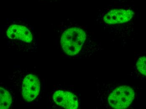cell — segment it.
I'll use <instances>...</instances> for the list:
<instances>
[{"label": "cell", "instance_id": "cell-1", "mask_svg": "<svg viewBox=\"0 0 146 109\" xmlns=\"http://www.w3.org/2000/svg\"><path fill=\"white\" fill-rule=\"evenodd\" d=\"M87 38L84 30L79 27H72L65 31L61 35L60 45L64 52L69 55L79 54Z\"/></svg>", "mask_w": 146, "mask_h": 109}, {"label": "cell", "instance_id": "cell-2", "mask_svg": "<svg viewBox=\"0 0 146 109\" xmlns=\"http://www.w3.org/2000/svg\"><path fill=\"white\" fill-rule=\"evenodd\" d=\"M134 97L135 92L132 88L127 86H121L110 94L108 103L113 108L125 109L130 105Z\"/></svg>", "mask_w": 146, "mask_h": 109}, {"label": "cell", "instance_id": "cell-3", "mask_svg": "<svg viewBox=\"0 0 146 109\" xmlns=\"http://www.w3.org/2000/svg\"><path fill=\"white\" fill-rule=\"evenodd\" d=\"M40 82L38 78L33 74H29L23 80L22 94L23 98L28 102L36 99L40 92Z\"/></svg>", "mask_w": 146, "mask_h": 109}, {"label": "cell", "instance_id": "cell-4", "mask_svg": "<svg viewBox=\"0 0 146 109\" xmlns=\"http://www.w3.org/2000/svg\"><path fill=\"white\" fill-rule=\"evenodd\" d=\"M6 35L11 40L29 44L33 40V36L28 28L25 26L12 24L6 31Z\"/></svg>", "mask_w": 146, "mask_h": 109}, {"label": "cell", "instance_id": "cell-5", "mask_svg": "<svg viewBox=\"0 0 146 109\" xmlns=\"http://www.w3.org/2000/svg\"><path fill=\"white\" fill-rule=\"evenodd\" d=\"M134 13L130 9H112L108 11L103 18L106 23L117 24L126 23L131 20Z\"/></svg>", "mask_w": 146, "mask_h": 109}, {"label": "cell", "instance_id": "cell-6", "mask_svg": "<svg viewBox=\"0 0 146 109\" xmlns=\"http://www.w3.org/2000/svg\"><path fill=\"white\" fill-rule=\"evenodd\" d=\"M55 103L66 109H75L78 107V100L74 94L67 91L58 90L53 95Z\"/></svg>", "mask_w": 146, "mask_h": 109}, {"label": "cell", "instance_id": "cell-7", "mask_svg": "<svg viewBox=\"0 0 146 109\" xmlns=\"http://www.w3.org/2000/svg\"><path fill=\"white\" fill-rule=\"evenodd\" d=\"M0 89L1 109L9 108L12 104V97L11 95L8 91L3 88H0Z\"/></svg>", "mask_w": 146, "mask_h": 109}, {"label": "cell", "instance_id": "cell-8", "mask_svg": "<svg viewBox=\"0 0 146 109\" xmlns=\"http://www.w3.org/2000/svg\"><path fill=\"white\" fill-rule=\"evenodd\" d=\"M136 66L139 72L146 77V56L139 57L136 63Z\"/></svg>", "mask_w": 146, "mask_h": 109}]
</instances>
